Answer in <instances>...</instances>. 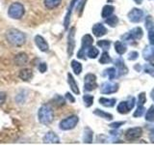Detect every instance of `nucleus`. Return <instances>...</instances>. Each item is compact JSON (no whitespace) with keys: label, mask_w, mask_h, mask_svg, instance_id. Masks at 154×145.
I'll return each mask as SVG.
<instances>
[{"label":"nucleus","mask_w":154,"mask_h":145,"mask_svg":"<svg viewBox=\"0 0 154 145\" xmlns=\"http://www.w3.org/2000/svg\"><path fill=\"white\" fill-rule=\"evenodd\" d=\"M6 39L11 45L16 47H21L26 42V37L24 33L14 28L9 29L6 32Z\"/></svg>","instance_id":"f257e3e1"},{"label":"nucleus","mask_w":154,"mask_h":145,"mask_svg":"<svg viewBox=\"0 0 154 145\" xmlns=\"http://www.w3.org/2000/svg\"><path fill=\"white\" fill-rule=\"evenodd\" d=\"M38 121L43 125H49L54 119V110L49 105H42L38 112Z\"/></svg>","instance_id":"f03ea898"},{"label":"nucleus","mask_w":154,"mask_h":145,"mask_svg":"<svg viewBox=\"0 0 154 145\" xmlns=\"http://www.w3.org/2000/svg\"><path fill=\"white\" fill-rule=\"evenodd\" d=\"M24 13H25L24 6L21 3H18V2L13 3L11 6L9 7V10H8L9 17L14 19H20L23 17Z\"/></svg>","instance_id":"7ed1b4c3"},{"label":"nucleus","mask_w":154,"mask_h":145,"mask_svg":"<svg viewBox=\"0 0 154 145\" xmlns=\"http://www.w3.org/2000/svg\"><path fill=\"white\" fill-rule=\"evenodd\" d=\"M79 118L76 115H71L66 117V119H63L60 122V129L63 130H69L76 127L78 124Z\"/></svg>","instance_id":"20e7f679"},{"label":"nucleus","mask_w":154,"mask_h":145,"mask_svg":"<svg viewBox=\"0 0 154 145\" xmlns=\"http://www.w3.org/2000/svg\"><path fill=\"white\" fill-rule=\"evenodd\" d=\"M94 43V39L89 34H86V35L82 38V47L81 50L77 53V57L80 58V59H85V54H86V50H88L90 47H91Z\"/></svg>","instance_id":"39448f33"},{"label":"nucleus","mask_w":154,"mask_h":145,"mask_svg":"<svg viewBox=\"0 0 154 145\" xmlns=\"http://www.w3.org/2000/svg\"><path fill=\"white\" fill-rule=\"evenodd\" d=\"M143 35V29L141 27L133 28L129 33H126L122 36V41L125 43H131L134 40H140Z\"/></svg>","instance_id":"423d86ee"},{"label":"nucleus","mask_w":154,"mask_h":145,"mask_svg":"<svg viewBox=\"0 0 154 145\" xmlns=\"http://www.w3.org/2000/svg\"><path fill=\"white\" fill-rule=\"evenodd\" d=\"M84 89L85 91H93L97 87L96 76L94 74H87L84 79Z\"/></svg>","instance_id":"0eeeda50"},{"label":"nucleus","mask_w":154,"mask_h":145,"mask_svg":"<svg viewBox=\"0 0 154 145\" xmlns=\"http://www.w3.org/2000/svg\"><path fill=\"white\" fill-rule=\"evenodd\" d=\"M143 16H144L143 12L141 9H138V8H133L127 14L129 21L134 23H138L140 21H142L143 19Z\"/></svg>","instance_id":"6e6552de"},{"label":"nucleus","mask_w":154,"mask_h":145,"mask_svg":"<svg viewBox=\"0 0 154 145\" xmlns=\"http://www.w3.org/2000/svg\"><path fill=\"white\" fill-rule=\"evenodd\" d=\"M135 99L134 98H131V100L128 101V102H122V103H119V105H118V112L120 113V114H126L128 113L130 110H131L134 105H135Z\"/></svg>","instance_id":"1a4fd4ad"},{"label":"nucleus","mask_w":154,"mask_h":145,"mask_svg":"<svg viewBox=\"0 0 154 145\" xmlns=\"http://www.w3.org/2000/svg\"><path fill=\"white\" fill-rule=\"evenodd\" d=\"M143 134V130L142 128L140 127H136V128H131V129H128L126 130V134H125V138L127 140H136L139 137H141Z\"/></svg>","instance_id":"9d476101"},{"label":"nucleus","mask_w":154,"mask_h":145,"mask_svg":"<svg viewBox=\"0 0 154 145\" xmlns=\"http://www.w3.org/2000/svg\"><path fill=\"white\" fill-rule=\"evenodd\" d=\"M144 23H146V28L148 31L149 43H150V45H154V22H153L152 17H150V16L146 17Z\"/></svg>","instance_id":"9b49d317"},{"label":"nucleus","mask_w":154,"mask_h":145,"mask_svg":"<svg viewBox=\"0 0 154 145\" xmlns=\"http://www.w3.org/2000/svg\"><path fill=\"white\" fill-rule=\"evenodd\" d=\"M119 90V84L115 82H105L101 85V93L102 94H112Z\"/></svg>","instance_id":"f8f14e48"},{"label":"nucleus","mask_w":154,"mask_h":145,"mask_svg":"<svg viewBox=\"0 0 154 145\" xmlns=\"http://www.w3.org/2000/svg\"><path fill=\"white\" fill-rule=\"evenodd\" d=\"M74 36H75V28L72 27L67 36V53L69 55L71 56L73 53V50L75 47V41H74Z\"/></svg>","instance_id":"ddd939ff"},{"label":"nucleus","mask_w":154,"mask_h":145,"mask_svg":"<svg viewBox=\"0 0 154 145\" xmlns=\"http://www.w3.org/2000/svg\"><path fill=\"white\" fill-rule=\"evenodd\" d=\"M35 44L41 51L45 52L49 50V45H48V43L45 41V39L41 35H37L35 37Z\"/></svg>","instance_id":"4468645a"},{"label":"nucleus","mask_w":154,"mask_h":145,"mask_svg":"<svg viewBox=\"0 0 154 145\" xmlns=\"http://www.w3.org/2000/svg\"><path fill=\"white\" fill-rule=\"evenodd\" d=\"M14 62L17 66H23L28 62V56L25 52H19L14 56Z\"/></svg>","instance_id":"2eb2a0df"},{"label":"nucleus","mask_w":154,"mask_h":145,"mask_svg":"<svg viewBox=\"0 0 154 145\" xmlns=\"http://www.w3.org/2000/svg\"><path fill=\"white\" fill-rule=\"evenodd\" d=\"M93 33L95 37H102L107 34V29L102 23H96L93 27Z\"/></svg>","instance_id":"dca6fc26"},{"label":"nucleus","mask_w":154,"mask_h":145,"mask_svg":"<svg viewBox=\"0 0 154 145\" xmlns=\"http://www.w3.org/2000/svg\"><path fill=\"white\" fill-rule=\"evenodd\" d=\"M143 56L146 61H154V45L146 47L143 51Z\"/></svg>","instance_id":"f3484780"},{"label":"nucleus","mask_w":154,"mask_h":145,"mask_svg":"<svg viewBox=\"0 0 154 145\" xmlns=\"http://www.w3.org/2000/svg\"><path fill=\"white\" fill-rule=\"evenodd\" d=\"M115 64H116V67H117L118 70H119V76H124V75H126L127 72H129L128 68L125 66V64H124L122 58H120V57L118 58V59L115 61Z\"/></svg>","instance_id":"a211bd4d"},{"label":"nucleus","mask_w":154,"mask_h":145,"mask_svg":"<svg viewBox=\"0 0 154 145\" xmlns=\"http://www.w3.org/2000/svg\"><path fill=\"white\" fill-rule=\"evenodd\" d=\"M67 82H69L71 91L73 92L75 95H79L80 94V90H79L78 84H77V82L73 79V76H72V75L69 74V72L67 74Z\"/></svg>","instance_id":"6ab92c4d"},{"label":"nucleus","mask_w":154,"mask_h":145,"mask_svg":"<svg viewBox=\"0 0 154 145\" xmlns=\"http://www.w3.org/2000/svg\"><path fill=\"white\" fill-rule=\"evenodd\" d=\"M43 142L45 143H60V138L53 132H48L45 137H43Z\"/></svg>","instance_id":"aec40b11"},{"label":"nucleus","mask_w":154,"mask_h":145,"mask_svg":"<svg viewBox=\"0 0 154 145\" xmlns=\"http://www.w3.org/2000/svg\"><path fill=\"white\" fill-rule=\"evenodd\" d=\"M19 77L23 81H29L33 77V71L31 69H28V68L22 69L19 72Z\"/></svg>","instance_id":"412c9836"},{"label":"nucleus","mask_w":154,"mask_h":145,"mask_svg":"<svg viewBox=\"0 0 154 145\" xmlns=\"http://www.w3.org/2000/svg\"><path fill=\"white\" fill-rule=\"evenodd\" d=\"M78 0H72L70 5H69V8L67 10V13L66 14V18H65V21H64V25H65V29H67L69 28V21H70V16H71V12H72V9H73L74 5L77 3Z\"/></svg>","instance_id":"4be33fe9"},{"label":"nucleus","mask_w":154,"mask_h":145,"mask_svg":"<svg viewBox=\"0 0 154 145\" xmlns=\"http://www.w3.org/2000/svg\"><path fill=\"white\" fill-rule=\"evenodd\" d=\"M115 7L112 6V5H106V6L103 7L102 12H101V16H102L103 18H107L109 17H111L114 13Z\"/></svg>","instance_id":"5701e85b"},{"label":"nucleus","mask_w":154,"mask_h":145,"mask_svg":"<svg viewBox=\"0 0 154 145\" xmlns=\"http://www.w3.org/2000/svg\"><path fill=\"white\" fill-rule=\"evenodd\" d=\"M83 141L85 143H91L93 142V130L88 127H86L84 130Z\"/></svg>","instance_id":"b1692460"},{"label":"nucleus","mask_w":154,"mask_h":145,"mask_svg":"<svg viewBox=\"0 0 154 145\" xmlns=\"http://www.w3.org/2000/svg\"><path fill=\"white\" fill-rule=\"evenodd\" d=\"M116 99H108V98H100L99 99V104L106 108H113L116 105Z\"/></svg>","instance_id":"393cba45"},{"label":"nucleus","mask_w":154,"mask_h":145,"mask_svg":"<svg viewBox=\"0 0 154 145\" xmlns=\"http://www.w3.org/2000/svg\"><path fill=\"white\" fill-rule=\"evenodd\" d=\"M94 114L99 116V117H101V118H104L106 120H109V121L113 119V115L112 114H110L108 112H105V111L98 109V108H96V109L94 110Z\"/></svg>","instance_id":"a878e982"},{"label":"nucleus","mask_w":154,"mask_h":145,"mask_svg":"<svg viewBox=\"0 0 154 145\" xmlns=\"http://www.w3.org/2000/svg\"><path fill=\"white\" fill-rule=\"evenodd\" d=\"M115 50L119 55H122L123 53L126 52V46H125L122 42L118 41L115 43Z\"/></svg>","instance_id":"bb28decb"},{"label":"nucleus","mask_w":154,"mask_h":145,"mask_svg":"<svg viewBox=\"0 0 154 145\" xmlns=\"http://www.w3.org/2000/svg\"><path fill=\"white\" fill-rule=\"evenodd\" d=\"M62 0H45V5L47 9H55L61 4Z\"/></svg>","instance_id":"cd10ccee"},{"label":"nucleus","mask_w":154,"mask_h":145,"mask_svg":"<svg viewBox=\"0 0 154 145\" xmlns=\"http://www.w3.org/2000/svg\"><path fill=\"white\" fill-rule=\"evenodd\" d=\"M71 68H72V71L74 72L75 75H80L81 72H82V64L80 62L76 61V60H72L71 61Z\"/></svg>","instance_id":"c85d7f7f"},{"label":"nucleus","mask_w":154,"mask_h":145,"mask_svg":"<svg viewBox=\"0 0 154 145\" xmlns=\"http://www.w3.org/2000/svg\"><path fill=\"white\" fill-rule=\"evenodd\" d=\"M99 54V50L94 47H90L88 48V51H87V55H88L89 58H91V59H94L98 56Z\"/></svg>","instance_id":"c756f323"},{"label":"nucleus","mask_w":154,"mask_h":145,"mask_svg":"<svg viewBox=\"0 0 154 145\" xmlns=\"http://www.w3.org/2000/svg\"><path fill=\"white\" fill-rule=\"evenodd\" d=\"M105 22L107 23L108 25L114 27V26H116V25L118 24V22H119V18H118V17H116V16H111V17H109V18H106Z\"/></svg>","instance_id":"7c9ffc66"},{"label":"nucleus","mask_w":154,"mask_h":145,"mask_svg":"<svg viewBox=\"0 0 154 145\" xmlns=\"http://www.w3.org/2000/svg\"><path fill=\"white\" fill-rule=\"evenodd\" d=\"M146 120L148 122H153L154 121V105H151L148 108L147 112L146 114Z\"/></svg>","instance_id":"2f4dec72"},{"label":"nucleus","mask_w":154,"mask_h":145,"mask_svg":"<svg viewBox=\"0 0 154 145\" xmlns=\"http://www.w3.org/2000/svg\"><path fill=\"white\" fill-rule=\"evenodd\" d=\"M116 74H117V72H116L115 68H108L107 70L104 71V76H108L110 80H113L115 79Z\"/></svg>","instance_id":"473e14b6"},{"label":"nucleus","mask_w":154,"mask_h":145,"mask_svg":"<svg viewBox=\"0 0 154 145\" xmlns=\"http://www.w3.org/2000/svg\"><path fill=\"white\" fill-rule=\"evenodd\" d=\"M111 61H112V60H111V57L108 54V52L104 51L102 53V55H101L100 59H99V63H100V64H108V63H110Z\"/></svg>","instance_id":"72a5a7b5"},{"label":"nucleus","mask_w":154,"mask_h":145,"mask_svg":"<svg viewBox=\"0 0 154 145\" xmlns=\"http://www.w3.org/2000/svg\"><path fill=\"white\" fill-rule=\"evenodd\" d=\"M83 101L87 108H90V106H91L94 104V97L91 95H85L83 97Z\"/></svg>","instance_id":"f704fd0d"},{"label":"nucleus","mask_w":154,"mask_h":145,"mask_svg":"<svg viewBox=\"0 0 154 145\" xmlns=\"http://www.w3.org/2000/svg\"><path fill=\"white\" fill-rule=\"evenodd\" d=\"M144 110H146V108H144V106H143V105H138V108H137L136 110H135V112H134L133 116H134V117H136V118L141 117V116L143 115Z\"/></svg>","instance_id":"c9c22d12"},{"label":"nucleus","mask_w":154,"mask_h":145,"mask_svg":"<svg viewBox=\"0 0 154 145\" xmlns=\"http://www.w3.org/2000/svg\"><path fill=\"white\" fill-rule=\"evenodd\" d=\"M143 71L146 72V74L154 76V64H151V63H149V64H146L143 67Z\"/></svg>","instance_id":"e433bc0d"},{"label":"nucleus","mask_w":154,"mask_h":145,"mask_svg":"<svg viewBox=\"0 0 154 145\" xmlns=\"http://www.w3.org/2000/svg\"><path fill=\"white\" fill-rule=\"evenodd\" d=\"M53 102H54V104L58 106H61V105H65V99L63 98V97L59 96V95H56L54 97V99H53Z\"/></svg>","instance_id":"4c0bfd02"},{"label":"nucleus","mask_w":154,"mask_h":145,"mask_svg":"<svg viewBox=\"0 0 154 145\" xmlns=\"http://www.w3.org/2000/svg\"><path fill=\"white\" fill-rule=\"evenodd\" d=\"M97 46L99 47L104 48V50H108V48L110 47V46H111V43L108 40H101V41L97 42Z\"/></svg>","instance_id":"58836bf2"},{"label":"nucleus","mask_w":154,"mask_h":145,"mask_svg":"<svg viewBox=\"0 0 154 145\" xmlns=\"http://www.w3.org/2000/svg\"><path fill=\"white\" fill-rule=\"evenodd\" d=\"M146 102V93H141L139 95V99H138V105H143Z\"/></svg>","instance_id":"ea45409f"},{"label":"nucleus","mask_w":154,"mask_h":145,"mask_svg":"<svg viewBox=\"0 0 154 145\" xmlns=\"http://www.w3.org/2000/svg\"><path fill=\"white\" fill-rule=\"evenodd\" d=\"M139 57V53L137 51H131L128 53V59L129 60H136Z\"/></svg>","instance_id":"a19ab883"},{"label":"nucleus","mask_w":154,"mask_h":145,"mask_svg":"<svg viewBox=\"0 0 154 145\" xmlns=\"http://www.w3.org/2000/svg\"><path fill=\"white\" fill-rule=\"evenodd\" d=\"M24 100H25V96H24L23 93H19L17 97H16V101H17V103L18 104H22Z\"/></svg>","instance_id":"79ce46f5"},{"label":"nucleus","mask_w":154,"mask_h":145,"mask_svg":"<svg viewBox=\"0 0 154 145\" xmlns=\"http://www.w3.org/2000/svg\"><path fill=\"white\" fill-rule=\"evenodd\" d=\"M124 123H125L124 121H119V122H113L112 124H110V127H111V128H113V129H118V128H119L122 125H123Z\"/></svg>","instance_id":"37998d69"},{"label":"nucleus","mask_w":154,"mask_h":145,"mask_svg":"<svg viewBox=\"0 0 154 145\" xmlns=\"http://www.w3.org/2000/svg\"><path fill=\"white\" fill-rule=\"evenodd\" d=\"M47 70V66L45 63H40V65H38V71H40L41 72H45Z\"/></svg>","instance_id":"c03bdc74"},{"label":"nucleus","mask_w":154,"mask_h":145,"mask_svg":"<svg viewBox=\"0 0 154 145\" xmlns=\"http://www.w3.org/2000/svg\"><path fill=\"white\" fill-rule=\"evenodd\" d=\"M66 99L69 100L70 103H75V98L73 96H72L69 92H67V93H66Z\"/></svg>","instance_id":"a18cd8bd"},{"label":"nucleus","mask_w":154,"mask_h":145,"mask_svg":"<svg viewBox=\"0 0 154 145\" xmlns=\"http://www.w3.org/2000/svg\"><path fill=\"white\" fill-rule=\"evenodd\" d=\"M6 101V94L4 92H0V105H3Z\"/></svg>","instance_id":"49530a36"},{"label":"nucleus","mask_w":154,"mask_h":145,"mask_svg":"<svg viewBox=\"0 0 154 145\" xmlns=\"http://www.w3.org/2000/svg\"><path fill=\"white\" fill-rule=\"evenodd\" d=\"M149 138H150L151 142H153V143H154V129H153V130H151L150 135H149Z\"/></svg>","instance_id":"de8ad7c7"},{"label":"nucleus","mask_w":154,"mask_h":145,"mask_svg":"<svg viewBox=\"0 0 154 145\" xmlns=\"http://www.w3.org/2000/svg\"><path fill=\"white\" fill-rule=\"evenodd\" d=\"M150 96H151V98L154 100V89L152 90V92H151V95H150Z\"/></svg>","instance_id":"09e8293b"},{"label":"nucleus","mask_w":154,"mask_h":145,"mask_svg":"<svg viewBox=\"0 0 154 145\" xmlns=\"http://www.w3.org/2000/svg\"><path fill=\"white\" fill-rule=\"evenodd\" d=\"M135 1L137 2V4H141L142 3V0H135Z\"/></svg>","instance_id":"8fccbe9b"}]
</instances>
